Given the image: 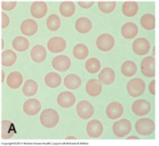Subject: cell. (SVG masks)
Wrapping results in <instances>:
<instances>
[{"instance_id": "obj_1", "label": "cell", "mask_w": 159, "mask_h": 146, "mask_svg": "<svg viewBox=\"0 0 159 146\" xmlns=\"http://www.w3.org/2000/svg\"><path fill=\"white\" fill-rule=\"evenodd\" d=\"M40 122L46 128H53L59 122V115L54 109H47L41 113Z\"/></svg>"}, {"instance_id": "obj_2", "label": "cell", "mask_w": 159, "mask_h": 146, "mask_svg": "<svg viewBox=\"0 0 159 146\" xmlns=\"http://www.w3.org/2000/svg\"><path fill=\"white\" fill-rule=\"evenodd\" d=\"M136 132L141 135H150L155 130V123L150 118H142L138 120L135 123Z\"/></svg>"}, {"instance_id": "obj_3", "label": "cell", "mask_w": 159, "mask_h": 146, "mask_svg": "<svg viewBox=\"0 0 159 146\" xmlns=\"http://www.w3.org/2000/svg\"><path fill=\"white\" fill-rule=\"evenodd\" d=\"M128 94L132 97H139L145 92L146 84L144 81L140 78L131 79L126 85Z\"/></svg>"}, {"instance_id": "obj_4", "label": "cell", "mask_w": 159, "mask_h": 146, "mask_svg": "<svg viewBox=\"0 0 159 146\" xmlns=\"http://www.w3.org/2000/svg\"><path fill=\"white\" fill-rule=\"evenodd\" d=\"M132 130V124L129 120L122 119L114 123L112 131L114 134L119 138H122L128 135Z\"/></svg>"}, {"instance_id": "obj_5", "label": "cell", "mask_w": 159, "mask_h": 146, "mask_svg": "<svg viewBox=\"0 0 159 146\" xmlns=\"http://www.w3.org/2000/svg\"><path fill=\"white\" fill-rule=\"evenodd\" d=\"M115 39L114 36L110 34H103L99 36L96 40L97 48L102 52H109L115 46Z\"/></svg>"}, {"instance_id": "obj_6", "label": "cell", "mask_w": 159, "mask_h": 146, "mask_svg": "<svg viewBox=\"0 0 159 146\" xmlns=\"http://www.w3.org/2000/svg\"><path fill=\"white\" fill-rule=\"evenodd\" d=\"M77 115L83 120L89 119L94 114V107L92 104L87 100H82L76 107Z\"/></svg>"}, {"instance_id": "obj_7", "label": "cell", "mask_w": 159, "mask_h": 146, "mask_svg": "<svg viewBox=\"0 0 159 146\" xmlns=\"http://www.w3.org/2000/svg\"><path fill=\"white\" fill-rule=\"evenodd\" d=\"M142 74L147 78L155 77V58L150 56L145 57L140 64Z\"/></svg>"}, {"instance_id": "obj_8", "label": "cell", "mask_w": 159, "mask_h": 146, "mask_svg": "<svg viewBox=\"0 0 159 146\" xmlns=\"http://www.w3.org/2000/svg\"><path fill=\"white\" fill-rule=\"evenodd\" d=\"M132 111L139 117L145 116L151 111V105L147 100L143 99H138L132 103Z\"/></svg>"}, {"instance_id": "obj_9", "label": "cell", "mask_w": 159, "mask_h": 146, "mask_svg": "<svg viewBox=\"0 0 159 146\" xmlns=\"http://www.w3.org/2000/svg\"><path fill=\"white\" fill-rule=\"evenodd\" d=\"M150 49V44L145 38H139L132 43V51L138 56H144L148 54Z\"/></svg>"}, {"instance_id": "obj_10", "label": "cell", "mask_w": 159, "mask_h": 146, "mask_svg": "<svg viewBox=\"0 0 159 146\" xmlns=\"http://www.w3.org/2000/svg\"><path fill=\"white\" fill-rule=\"evenodd\" d=\"M106 113L107 117L111 120L119 119L124 113V107L118 101H113L107 106Z\"/></svg>"}, {"instance_id": "obj_11", "label": "cell", "mask_w": 159, "mask_h": 146, "mask_svg": "<svg viewBox=\"0 0 159 146\" xmlns=\"http://www.w3.org/2000/svg\"><path fill=\"white\" fill-rule=\"evenodd\" d=\"M52 68L59 72H66L71 66L70 58L66 55H58L52 60Z\"/></svg>"}, {"instance_id": "obj_12", "label": "cell", "mask_w": 159, "mask_h": 146, "mask_svg": "<svg viewBox=\"0 0 159 146\" xmlns=\"http://www.w3.org/2000/svg\"><path fill=\"white\" fill-rule=\"evenodd\" d=\"M57 101L60 107L67 109L75 105L76 102V97L71 92L63 91L58 95Z\"/></svg>"}, {"instance_id": "obj_13", "label": "cell", "mask_w": 159, "mask_h": 146, "mask_svg": "<svg viewBox=\"0 0 159 146\" xmlns=\"http://www.w3.org/2000/svg\"><path fill=\"white\" fill-rule=\"evenodd\" d=\"M66 47V40L61 37L55 36L50 39L47 43L48 51L52 53H60L63 52Z\"/></svg>"}, {"instance_id": "obj_14", "label": "cell", "mask_w": 159, "mask_h": 146, "mask_svg": "<svg viewBox=\"0 0 159 146\" xmlns=\"http://www.w3.org/2000/svg\"><path fill=\"white\" fill-rule=\"evenodd\" d=\"M87 135L91 138H98L103 132V126L99 120H91L87 125Z\"/></svg>"}, {"instance_id": "obj_15", "label": "cell", "mask_w": 159, "mask_h": 146, "mask_svg": "<svg viewBox=\"0 0 159 146\" xmlns=\"http://www.w3.org/2000/svg\"><path fill=\"white\" fill-rule=\"evenodd\" d=\"M42 105L40 102L36 99H30L24 103L23 111L29 116H34L41 110Z\"/></svg>"}, {"instance_id": "obj_16", "label": "cell", "mask_w": 159, "mask_h": 146, "mask_svg": "<svg viewBox=\"0 0 159 146\" xmlns=\"http://www.w3.org/2000/svg\"><path fill=\"white\" fill-rule=\"evenodd\" d=\"M103 89L102 83L99 79L92 78L87 81L85 85L87 93L92 97H98L102 93Z\"/></svg>"}, {"instance_id": "obj_17", "label": "cell", "mask_w": 159, "mask_h": 146, "mask_svg": "<svg viewBox=\"0 0 159 146\" xmlns=\"http://www.w3.org/2000/svg\"><path fill=\"white\" fill-rule=\"evenodd\" d=\"M48 11L47 5L44 2H34L30 6V13L36 19L43 18Z\"/></svg>"}, {"instance_id": "obj_18", "label": "cell", "mask_w": 159, "mask_h": 146, "mask_svg": "<svg viewBox=\"0 0 159 146\" xmlns=\"http://www.w3.org/2000/svg\"><path fill=\"white\" fill-rule=\"evenodd\" d=\"M39 26L36 21L32 19H27L23 21L20 26V31L27 36H32L36 34Z\"/></svg>"}, {"instance_id": "obj_19", "label": "cell", "mask_w": 159, "mask_h": 146, "mask_svg": "<svg viewBox=\"0 0 159 146\" xmlns=\"http://www.w3.org/2000/svg\"><path fill=\"white\" fill-rule=\"evenodd\" d=\"M47 56V50L43 46L37 44L33 47L30 51V57L36 63H42Z\"/></svg>"}, {"instance_id": "obj_20", "label": "cell", "mask_w": 159, "mask_h": 146, "mask_svg": "<svg viewBox=\"0 0 159 146\" xmlns=\"http://www.w3.org/2000/svg\"><path fill=\"white\" fill-rule=\"evenodd\" d=\"M139 33V27L134 23L129 22L124 24L121 28V34L125 39L131 40Z\"/></svg>"}, {"instance_id": "obj_21", "label": "cell", "mask_w": 159, "mask_h": 146, "mask_svg": "<svg viewBox=\"0 0 159 146\" xmlns=\"http://www.w3.org/2000/svg\"><path fill=\"white\" fill-rule=\"evenodd\" d=\"M23 81V77L20 72H11L7 76V85L11 89H18L22 85Z\"/></svg>"}, {"instance_id": "obj_22", "label": "cell", "mask_w": 159, "mask_h": 146, "mask_svg": "<svg viewBox=\"0 0 159 146\" xmlns=\"http://www.w3.org/2000/svg\"><path fill=\"white\" fill-rule=\"evenodd\" d=\"M99 80L102 84L105 85H110L114 82L116 78V73L114 70L110 67H106L102 70L98 75Z\"/></svg>"}, {"instance_id": "obj_23", "label": "cell", "mask_w": 159, "mask_h": 146, "mask_svg": "<svg viewBox=\"0 0 159 146\" xmlns=\"http://www.w3.org/2000/svg\"><path fill=\"white\" fill-rule=\"evenodd\" d=\"M82 80L79 75L76 74H69L64 78V85L66 89L76 90L81 86Z\"/></svg>"}, {"instance_id": "obj_24", "label": "cell", "mask_w": 159, "mask_h": 146, "mask_svg": "<svg viewBox=\"0 0 159 146\" xmlns=\"http://www.w3.org/2000/svg\"><path fill=\"white\" fill-rule=\"evenodd\" d=\"M75 26L76 30L80 34H87L91 30L93 24L89 18L81 17L76 20Z\"/></svg>"}, {"instance_id": "obj_25", "label": "cell", "mask_w": 159, "mask_h": 146, "mask_svg": "<svg viewBox=\"0 0 159 146\" xmlns=\"http://www.w3.org/2000/svg\"><path fill=\"white\" fill-rule=\"evenodd\" d=\"M16 133L14 123L9 120L2 122V138L4 139H11Z\"/></svg>"}, {"instance_id": "obj_26", "label": "cell", "mask_w": 159, "mask_h": 146, "mask_svg": "<svg viewBox=\"0 0 159 146\" xmlns=\"http://www.w3.org/2000/svg\"><path fill=\"white\" fill-rule=\"evenodd\" d=\"M44 83L51 89H57L62 83V78L60 74L56 73H49L44 77Z\"/></svg>"}, {"instance_id": "obj_27", "label": "cell", "mask_w": 159, "mask_h": 146, "mask_svg": "<svg viewBox=\"0 0 159 146\" xmlns=\"http://www.w3.org/2000/svg\"><path fill=\"white\" fill-rule=\"evenodd\" d=\"M139 10V4L136 2H125L122 7L123 14L128 18H132L136 15Z\"/></svg>"}, {"instance_id": "obj_28", "label": "cell", "mask_w": 159, "mask_h": 146, "mask_svg": "<svg viewBox=\"0 0 159 146\" xmlns=\"http://www.w3.org/2000/svg\"><path fill=\"white\" fill-rule=\"evenodd\" d=\"M29 46H30V42L24 36H16L12 41V47L18 52H23L26 51L29 48Z\"/></svg>"}, {"instance_id": "obj_29", "label": "cell", "mask_w": 159, "mask_h": 146, "mask_svg": "<svg viewBox=\"0 0 159 146\" xmlns=\"http://www.w3.org/2000/svg\"><path fill=\"white\" fill-rule=\"evenodd\" d=\"M137 71V65L132 60L125 61L121 66V73L125 77H132L136 74Z\"/></svg>"}, {"instance_id": "obj_30", "label": "cell", "mask_w": 159, "mask_h": 146, "mask_svg": "<svg viewBox=\"0 0 159 146\" xmlns=\"http://www.w3.org/2000/svg\"><path fill=\"white\" fill-rule=\"evenodd\" d=\"M17 60V55L11 50H6L2 53V65L5 67L13 66Z\"/></svg>"}, {"instance_id": "obj_31", "label": "cell", "mask_w": 159, "mask_h": 146, "mask_svg": "<svg viewBox=\"0 0 159 146\" xmlns=\"http://www.w3.org/2000/svg\"><path fill=\"white\" fill-rule=\"evenodd\" d=\"M155 15L151 14H146L140 18L141 26L146 30H152L155 28Z\"/></svg>"}, {"instance_id": "obj_32", "label": "cell", "mask_w": 159, "mask_h": 146, "mask_svg": "<svg viewBox=\"0 0 159 146\" xmlns=\"http://www.w3.org/2000/svg\"><path fill=\"white\" fill-rule=\"evenodd\" d=\"M38 90H39V85L33 79L27 80L22 87V93L26 97H32L35 95Z\"/></svg>"}, {"instance_id": "obj_33", "label": "cell", "mask_w": 159, "mask_h": 146, "mask_svg": "<svg viewBox=\"0 0 159 146\" xmlns=\"http://www.w3.org/2000/svg\"><path fill=\"white\" fill-rule=\"evenodd\" d=\"M89 51L88 47L83 44L75 45L73 50V56L77 60H83L88 56Z\"/></svg>"}, {"instance_id": "obj_34", "label": "cell", "mask_w": 159, "mask_h": 146, "mask_svg": "<svg viewBox=\"0 0 159 146\" xmlns=\"http://www.w3.org/2000/svg\"><path fill=\"white\" fill-rule=\"evenodd\" d=\"M76 7L73 2H63L59 6L60 14L65 18H69L73 15Z\"/></svg>"}, {"instance_id": "obj_35", "label": "cell", "mask_w": 159, "mask_h": 146, "mask_svg": "<svg viewBox=\"0 0 159 146\" xmlns=\"http://www.w3.org/2000/svg\"><path fill=\"white\" fill-rule=\"evenodd\" d=\"M85 69L90 74H96L101 69V62L96 58H90L85 62Z\"/></svg>"}, {"instance_id": "obj_36", "label": "cell", "mask_w": 159, "mask_h": 146, "mask_svg": "<svg viewBox=\"0 0 159 146\" xmlns=\"http://www.w3.org/2000/svg\"><path fill=\"white\" fill-rule=\"evenodd\" d=\"M47 27L50 31L56 32L60 28L61 21L57 14L50 15L47 20Z\"/></svg>"}, {"instance_id": "obj_37", "label": "cell", "mask_w": 159, "mask_h": 146, "mask_svg": "<svg viewBox=\"0 0 159 146\" xmlns=\"http://www.w3.org/2000/svg\"><path fill=\"white\" fill-rule=\"evenodd\" d=\"M98 5L102 13L109 14L115 10L117 3L116 2H98Z\"/></svg>"}, {"instance_id": "obj_38", "label": "cell", "mask_w": 159, "mask_h": 146, "mask_svg": "<svg viewBox=\"0 0 159 146\" xmlns=\"http://www.w3.org/2000/svg\"><path fill=\"white\" fill-rule=\"evenodd\" d=\"M17 5V2H2V9L5 11L13 10Z\"/></svg>"}, {"instance_id": "obj_39", "label": "cell", "mask_w": 159, "mask_h": 146, "mask_svg": "<svg viewBox=\"0 0 159 146\" xmlns=\"http://www.w3.org/2000/svg\"><path fill=\"white\" fill-rule=\"evenodd\" d=\"M10 22V20L9 16H8L6 13H4V12H2V28H6L9 26Z\"/></svg>"}, {"instance_id": "obj_40", "label": "cell", "mask_w": 159, "mask_h": 146, "mask_svg": "<svg viewBox=\"0 0 159 146\" xmlns=\"http://www.w3.org/2000/svg\"><path fill=\"white\" fill-rule=\"evenodd\" d=\"M94 2H78V5L83 9H89L93 6Z\"/></svg>"}, {"instance_id": "obj_41", "label": "cell", "mask_w": 159, "mask_h": 146, "mask_svg": "<svg viewBox=\"0 0 159 146\" xmlns=\"http://www.w3.org/2000/svg\"><path fill=\"white\" fill-rule=\"evenodd\" d=\"M155 83H156V81L154 79V80H152L150 82V84L148 85V91L150 92V93L153 96H155V94H156Z\"/></svg>"}, {"instance_id": "obj_42", "label": "cell", "mask_w": 159, "mask_h": 146, "mask_svg": "<svg viewBox=\"0 0 159 146\" xmlns=\"http://www.w3.org/2000/svg\"><path fill=\"white\" fill-rule=\"evenodd\" d=\"M125 139H140V138L137 136H129L128 137H126Z\"/></svg>"}, {"instance_id": "obj_43", "label": "cell", "mask_w": 159, "mask_h": 146, "mask_svg": "<svg viewBox=\"0 0 159 146\" xmlns=\"http://www.w3.org/2000/svg\"><path fill=\"white\" fill-rule=\"evenodd\" d=\"M4 79H5V73H4L3 70H2V83L3 82Z\"/></svg>"}, {"instance_id": "obj_44", "label": "cell", "mask_w": 159, "mask_h": 146, "mask_svg": "<svg viewBox=\"0 0 159 146\" xmlns=\"http://www.w3.org/2000/svg\"><path fill=\"white\" fill-rule=\"evenodd\" d=\"M65 139H76L77 138L74 136H68V137H66Z\"/></svg>"}, {"instance_id": "obj_45", "label": "cell", "mask_w": 159, "mask_h": 146, "mask_svg": "<svg viewBox=\"0 0 159 146\" xmlns=\"http://www.w3.org/2000/svg\"><path fill=\"white\" fill-rule=\"evenodd\" d=\"M3 48H4V40L2 39V49H3Z\"/></svg>"}, {"instance_id": "obj_46", "label": "cell", "mask_w": 159, "mask_h": 146, "mask_svg": "<svg viewBox=\"0 0 159 146\" xmlns=\"http://www.w3.org/2000/svg\"><path fill=\"white\" fill-rule=\"evenodd\" d=\"M155 48H156V47H155V46H154V48H153V50H152V54H153V55H155Z\"/></svg>"}]
</instances>
